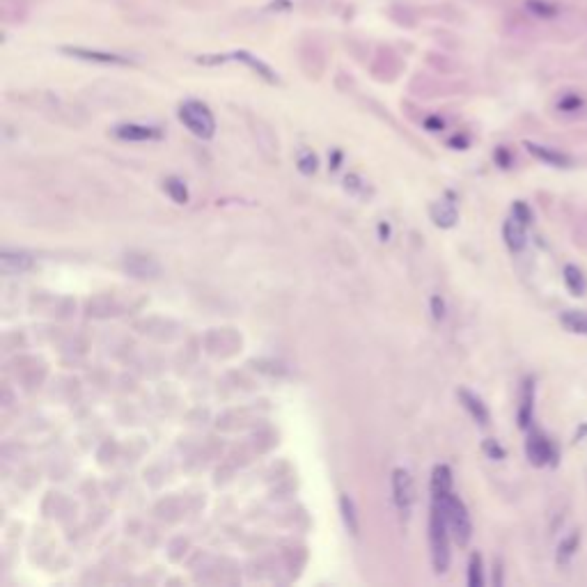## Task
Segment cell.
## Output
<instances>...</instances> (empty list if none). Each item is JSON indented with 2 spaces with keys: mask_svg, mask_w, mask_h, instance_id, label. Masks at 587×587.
<instances>
[{
  "mask_svg": "<svg viewBox=\"0 0 587 587\" xmlns=\"http://www.w3.org/2000/svg\"><path fill=\"white\" fill-rule=\"evenodd\" d=\"M179 120L181 124L191 131L193 135H198L202 140L213 138L216 133V120H213L211 110H209L202 101H184L179 106Z\"/></svg>",
  "mask_w": 587,
  "mask_h": 587,
  "instance_id": "3",
  "label": "cell"
},
{
  "mask_svg": "<svg viewBox=\"0 0 587 587\" xmlns=\"http://www.w3.org/2000/svg\"><path fill=\"white\" fill-rule=\"evenodd\" d=\"M340 510H342V519H344V525L349 527L351 534H358V517H356V505L354 500L349 498L347 493L340 495Z\"/></svg>",
  "mask_w": 587,
  "mask_h": 587,
  "instance_id": "21",
  "label": "cell"
},
{
  "mask_svg": "<svg viewBox=\"0 0 587 587\" xmlns=\"http://www.w3.org/2000/svg\"><path fill=\"white\" fill-rule=\"evenodd\" d=\"M512 211H514V218H519L523 225H530V223H532V211H530V207H527L525 202H514Z\"/></svg>",
  "mask_w": 587,
  "mask_h": 587,
  "instance_id": "26",
  "label": "cell"
},
{
  "mask_svg": "<svg viewBox=\"0 0 587 587\" xmlns=\"http://www.w3.org/2000/svg\"><path fill=\"white\" fill-rule=\"evenodd\" d=\"M578 544H580V534L578 532H571L569 537H564L562 541H560V546H558V562L560 564L569 562V560L576 556Z\"/></svg>",
  "mask_w": 587,
  "mask_h": 587,
  "instance_id": "20",
  "label": "cell"
},
{
  "mask_svg": "<svg viewBox=\"0 0 587 587\" xmlns=\"http://www.w3.org/2000/svg\"><path fill=\"white\" fill-rule=\"evenodd\" d=\"M525 149L530 152L534 159H539L541 163H546V166H556V168H569L573 159L569 154L564 152H558V149L553 147H544V145H534V142H523Z\"/></svg>",
  "mask_w": 587,
  "mask_h": 587,
  "instance_id": "9",
  "label": "cell"
},
{
  "mask_svg": "<svg viewBox=\"0 0 587 587\" xmlns=\"http://www.w3.org/2000/svg\"><path fill=\"white\" fill-rule=\"evenodd\" d=\"M432 502H436V505L441 507L452 539L459 546H468V541L473 537V523H471V514H468V507L464 505V500L454 491H449L445 495H441V498H432Z\"/></svg>",
  "mask_w": 587,
  "mask_h": 587,
  "instance_id": "1",
  "label": "cell"
},
{
  "mask_svg": "<svg viewBox=\"0 0 587 587\" xmlns=\"http://www.w3.org/2000/svg\"><path fill=\"white\" fill-rule=\"evenodd\" d=\"M30 266H32V257L23 250H3V255H0V269H3V273H8V276L23 273V271H28Z\"/></svg>",
  "mask_w": 587,
  "mask_h": 587,
  "instance_id": "14",
  "label": "cell"
},
{
  "mask_svg": "<svg viewBox=\"0 0 587 587\" xmlns=\"http://www.w3.org/2000/svg\"><path fill=\"white\" fill-rule=\"evenodd\" d=\"M427 127H432V131H439V129H443V122H439L436 117H432V120L427 122Z\"/></svg>",
  "mask_w": 587,
  "mask_h": 587,
  "instance_id": "30",
  "label": "cell"
},
{
  "mask_svg": "<svg viewBox=\"0 0 587 587\" xmlns=\"http://www.w3.org/2000/svg\"><path fill=\"white\" fill-rule=\"evenodd\" d=\"M484 452L491 456V459H505V449H502L493 439L484 441Z\"/></svg>",
  "mask_w": 587,
  "mask_h": 587,
  "instance_id": "27",
  "label": "cell"
},
{
  "mask_svg": "<svg viewBox=\"0 0 587 587\" xmlns=\"http://www.w3.org/2000/svg\"><path fill=\"white\" fill-rule=\"evenodd\" d=\"M225 60H239V62H244V64H248V67H250L252 71H257L259 76L264 78V81H269V83H276L278 81V76L273 74L271 71V67L269 64H264L262 60H257L255 55H250V53H246V51H239V53H232V55H216V57H200L198 62H202V64H220V62H225Z\"/></svg>",
  "mask_w": 587,
  "mask_h": 587,
  "instance_id": "6",
  "label": "cell"
},
{
  "mask_svg": "<svg viewBox=\"0 0 587 587\" xmlns=\"http://www.w3.org/2000/svg\"><path fill=\"white\" fill-rule=\"evenodd\" d=\"M459 400H461V404H464V408L468 410V413L473 415V420L478 422V425H482V427L488 425L491 415H488L486 404L482 402L478 395L471 393V390H466V388H461V390H459Z\"/></svg>",
  "mask_w": 587,
  "mask_h": 587,
  "instance_id": "12",
  "label": "cell"
},
{
  "mask_svg": "<svg viewBox=\"0 0 587 587\" xmlns=\"http://www.w3.org/2000/svg\"><path fill=\"white\" fill-rule=\"evenodd\" d=\"M502 239H505V244L512 252H521L527 244L525 225L521 223L519 218L512 216L510 220H505V225H502Z\"/></svg>",
  "mask_w": 587,
  "mask_h": 587,
  "instance_id": "11",
  "label": "cell"
},
{
  "mask_svg": "<svg viewBox=\"0 0 587 587\" xmlns=\"http://www.w3.org/2000/svg\"><path fill=\"white\" fill-rule=\"evenodd\" d=\"M583 96H578V94H564L562 99L558 101V108L562 110V113H573V110H578V108H583Z\"/></svg>",
  "mask_w": 587,
  "mask_h": 587,
  "instance_id": "25",
  "label": "cell"
},
{
  "mask_svg": "<svg viewBox=\"0 0 587 587\" xmlns=\"http://www.w3.org/2000/svg\"><path fill=\"white\" fill-rule=\"evenodd\" d=\"M124 269L131 273L133 278H159L161 276V264L154 257L142 255V252H129L124 257Z\"/></svg>",
  "mask_w": 587,
  "mask_h": 587,
  "instance_id": "7",
  "label": "cell"
},
{
  "mask_svg": "<svg viewBox=\"0 0 587 587\" xmlns=\"http://www.w3.org/2000/svg\"><path fill=\"white\" fill-rule=\"evenodd\" d=\"M393 500L397 512L404 519H408L415 505V484L408 471H404V468H395L393 471Z\"/></svg>",
  "mask_w": 587,
  "mask_h": 587,
  "instance_id": "4",
  "label": "cell"
},
{
  "mask_svg": "<svg viewBox=\"0 0 587 587\" xmlns=\"http://www.w3.org/2000/svg\"><path fill=\"white\" fill-rule=\"evenodd\" d=\"M495 161L500 163V168H510V152H507V149H498V152H495Z\"/></svg>",
  "mask_w": 587,
  "mask_h": 587,
  "instance_id": "29",
  "label": "cell"
},
{
  "mask_svg": "<svg viewBox=\"0 0 587 587\" xmlns=\"http://www.w3.org/2000/svg\"><path fill=\"white\" fill-rule=\"evenodd\" d=\"M532 413H534V379L523 381V390H521V406H519V427L530 429L532 425Z\"/></svg>",
  "mask_w": 587,
  "mask_h": 587,
  "instance_id": "13",
  "label": "cell"
},
{
  "mask_svg": "<svg viewBox=\"0 0 587 587\" xmlns=\"http://www.w3.org/2000/svg\"><path fill=\"white\" fill-rule=\"evenodd\" d=\"M525 10L537 18H556L560 14V5L551 0H525Z\"/></svg>",
  "mask_w": 587,
  "mask_h": 587,
  "instance_id": "19",
  "label": "cell"
},
{
  "mask_svg": "<svg viewBox=\"0 0 587 587\" xmlns=\"http://www.w3.org/2000/svg\"><path fill=\"white\" fill-rule=\"evenodd\" d=\"M449 491H452V471L445 464H441L432 473V498H441Z\"/></svg>",
  "mask_w": 587,
  "mask_h": 587,
  "instance_id": "16",
  "label": "cell"
},
{
  "mask_svg": "<svg viewBox=\"0 0 587 587\" xmlns=\"http://www.w3.org/2000/svg\"><path fill=\"white\" fill-rule=\"evenodd\" d=\"M166 193L170 195L174 202H179V205H184V202L188 200V191H186L184 181L177 179V177L166 179Z\"/></svg>",
  "mask_w": 587,
  "mask_h": 587,
  "instance_id": "23",
  "label": "cell"
},
{
  "mask_svg": "<svg viewBox=\"0 0 587 587\" xmlns=\"http://www.w3.org/2000/svg\"><path fill=\"white\" fill-rule=\"evenodd\" d=\"M449 527L443 517L441 507L432 502V514H429V551H432V564L436 573H445L449 569Z\"/></svg>",
  "mask_w": 587,
  "mask_h": 587,
  "instance_id": "2",
  "label": "cell"
},
{
  "mask_svg": "<svg viewBox=\"0 0 587 587\" xmlns=\"http://www.w3.org/2000/svg\"><path fill=\"white\" fill-rule=\"evenodd\" d=\"M115 135L122 140L145 142V140H159L161 131L156 127H145V124H120V127H115Z\"/></svg>",
  "mask_w": 587,
  "mask_h": 587,
  "instance_id": "10",
  "label": "cell"
},
{
  "mask_svg": "<svg viewBox=\"0 0 587 587\" xmlns=\"http://www.w3.org/2000/svg\"><path fill=\"white\" fill-rule=\"evenodd\" d=\"M560 324L569 332L587 335V312L585 310H564L562 315H560Z\"/></svg>",
  "mask_w": 587,
  "mask_h": 587,
  "instance_id": "17",
  "label": "cell"
},
{
  "mask_svg": "<svg viewBox=\"0 0 587 587\" xmlns=\"http://www.w3.org/2000/svg\"><path fill=\"white\" fill-rule=\"evenodd\" d=\"M317 166H319V161H317V156L312 154V149H301V152H298V170H301L303 174H312V172H317Z\"/></svg>",
  "mask_w": 587,
  "mask_h": 587,
  "instance_id": "24",
  "label": "cell"
},
{
  "mask_svg": "<svg viewBox=\"0 0 587 587\" xmlns=\"http://www.w3.org/2000/svg\"><path fill=\"white\" fill-rule=\"evenodd\" d=\"M468 585H471V587H482V585H484L480 553H473V556H471V562H468Z\"/></svg>",
  "mask_w": 587,
  "mask_h": 587,
  "instance_id": "22",
  "label": "cell"
},
{
  "mask_svg": "<svg viewBox=\"0 0 587 587\" xmlns=\"http://www.w3.org/2000/svg\"><path fill=\"white\" fill-rule=\"evenodd\" d=\"M564 285L573 296H585L587 291V280L583 276V271L573 264H566L564 266Z\"/></svg>",
  "mask_w": 587,
  "mask_h": 587,
  "instance_id": "18",
  "label": "cell"
},
{
  "mask_svg": "<svg viewBox=\"0 0 587 587\" xmlns=\"http://www.w3.org/2000/svg\"><path fill=\"white\" fill-rule=\"evenodd\" d=\"M525 454L532 466L541 468L546 464H553V459H556V447H553V443L546 439L544 434L532 429L525 441Z\"/></svg>",
  "mask_w": 587,
  "mask_h": 587,
  "instance_id": "5",
  "label": "cell"
},
{
  "mask_svg": "<svg viewBox=\"0 0 587 587\" xmlns=\"http://www.w3.org/2000/svg\"><path fill=\"white\" fill-rule=\"evenodd\" d=\"M432 315H434L436 322H441V319L445 317V303H443L441 296H434V298H432Z\"/></svg>",
  "mask_w": 587,
  "mask_h": 587,
  "instance_id": "28",
  "label": "cell"
},
{
  "mask_svg": "<svg viewBox=\"0 0 587 587\" xmlns=\"http://www.w3.org/2000/svg\"><path fill=\"white\" fill-rule=\"evenodd\" d=\"M432 220L439 227H454L456 220H459V211H456V205L452 200H439L432 205Z\"/></svg>",
  "mask_w": 587,
  "mask_h": 587,
  "instance_id": "15",
  "label": "cell"
},
{
  "mask_svg": "<svg viewBox=\"0 0 587 587\" xmlns=\"http://www.w3.org/2000/svg\"><path fill=\"white\" fill-rule=\"evenodd\" d=\"M62 53H67L71 57H78V60H88V62H96V64H131V60L124 55L117 53H106V51H90V49H69L64 47Z\"/></svg>",
  "mask_w": 587,
  "mask_h": 587,
  "instance_id": "8",
  "label": "cell"
}]
</instances>
